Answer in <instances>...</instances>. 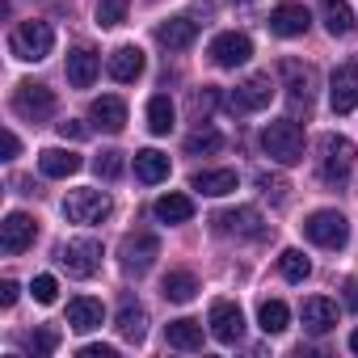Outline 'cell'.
Returning <instances> with one entry per match:
<instances>
[{
    "mask_svg": "<svg viewBox=\"0 0 358 358\" xmlns=\"http://www.w3.org/2000/svg\"><path fill=\"white\" fill-rule=\"evenodd\" d=\"M135 177L143 186H156V182H164L169 177V156L164 152H156V148H143V152H135Z\"/></svg>",
    "mask_w": 358,
    "mask_h": 358,
    "instance_id": "83f0119b",
    "label": "cell"
},
{
    "mask_svg": "<svg viewBox=\"0 0 358 358\" xmlns=\"http://www.w3.org/2000/svg\"><path fill=\"white\" fill-rule=\"evenodd\" d=\"M194 38H199V22L194 17H169V22L156 26V43L164 51H186Z\"/></svg>",
    "mask_w": 358,
    "mask_h": 358,
    "instance_id": "2e32d148",
    "label": "cell"
},
{
    "mask_svg": "<svg viewBox=\"0 0 358 358\" xmlns=\"http://www.w3.org/2000/svg\"><path fill=\"white\" fill-rule=\"evenodd\" d=\"M80 156L72 152V148H47V152H38V169H43V177H72V173H80Z\"/></svg>",
    "mask_w": 358,
    "mask_h": 358,
    "instance_id": "d4e9b609",
    "label": "cell"
},
{
    "mask_svg": "<svg viewBox=\"0 0 358 358\" xmlns=\"http://www.w3.org/2000/svg\"><path fill=\"white\" fill-rule=\"evenodd\" d=\"M59 266H64L72 278H89V274H97V266H101V245H97L93 236L64 241V245H59Z\"/></svg>",
    "mask_w": 358,
    "mask_h": 358,
    "instance_id": "52a82bcc",
    "label": "cell"
},
{
    "mask_svg": "<svg viewBox=\"0 0 358 358\" xmlns=\"http://www.w3.org/2000/svg\"><path fill=\"white\" fill-rule=\"evenodd\" d=\"M324 26H329L333 38H345L354 30V13H350L345 0H324Z\"/></svg>",
    "mask_w": 358,
    "mask_h": 358,
    "instance_id": "4dcf8cb0",
    "label": "cell"
},
{
    "mask_svg": "<svg viewBox=\"0 0 358 358\" xmlns=\"http://www.w3.org/2000/svg\"><path fill=\"white\" fill-rule=\"evenodd\" d=\"M106 68H110V76H114L118 85H135V80L143 76L148 59H143V51H139V47H131V43H127V47H118V51L110 55V64H106Z\"/></svg>",
    "mask_w": 358,
    "mask_h": 358,
    "instance_id": "d6986e66",
    "label": "cell"
},
{
    "mask_svg": "<svg viewBox=\"0 0 358 358\" xmlns=\"http://www.w3.org/2000/svg\"><path fill=\"white\" fill-rule=\"evenodd\" d=\"M160 295H164L169 303H190V299L199 295V278H194L190 270H169V274L160 278Z\"/></svg>",
    "mask_w": 358,
    "mask_h": 358,
    "instance_id": "4316f807",
    "label": "cell"
},
{
    "mask_svg": "<svg viewBox=\"0 0 358 358\" xmlns=\"http://www.w3.org/2000/svg\"><path fill=\"white\" fill-rule=\"evenodd\" d=\"M55 47V30L47 22H22L13 34H9V51L26 64H43Z\"/></svg>",
    "mask_w": 358,
    "mask_h": 358,
    "instance_id": "7a4b0ae2",
    "label": "cell"
},
{
    "mask_svg": "<svg viewBox=\"0 0 358 358\" xmlns=\"http://www.w3.org/2000/svg\"><path fill=\"white\" fill-rule=\"evenodd\" d=\"M13 110L26 118V122H47L55 114V93L38 80H22L13 89Z\"/></svg>",
    "mask_w": 358,
    "mask_h": 358,
    "instance_id": "5b68a950",
    "label": "cell"
},
{
    "mask_svg": "<svg viewBox=\"0 0 358 358\" xmlns=\"http://www.w3.org/2000/svg\"><path fill=\"white\" fill-rule=\"evenodd\" d=\"M345 303H350V308H358V282H350V287H345Z\"/></svg>",
    "mask_w": 358,
    "mask_h": 358,
    "instance_id": "ee69618b",
    "label": "cell"
},
{
    "mask_svg": "<svg viewBox=\"0 0 358 358\" xmlns=\"http://www.w3.org/2000/svg\"><path fill=\"white\" fill-rule=\"evenodd\" d=\"M80 354H85V358H114L118 350H114V345H85Z\"/></svg>",
    "mask_w": 358,
    "mask_h": 358,
    "instance_id": "b9f144b4",
    "label": "cell"
},
{
    "mask_svg": "<svg viewBox=\"0 0 358 358\" xmlns=\"http://www.w3.org/2000/svg\"><path fill=\"white\" fill-rule=\"evenodd\" d=\"M220 148H224V135H220L211 122H203V127L186 139V152H190V156H211V152H220Z\"/></svg>",
    "mask_w": 358,
    "mask_h": 358,
    "instance_id": "1f68e13d",
    "label": "cell"
},
{
    "mask_svg": "<svg viewBox=\"0 0 358 358\" xmlns=\"http://www.w3.org/2000/svg\"><path fill=\"white\" fill-rule=\"evenodd\" d=\"M118 257H122V270H127V274H143V270H152V262L160 257V241H156L152 232H131V236H122Z\"/></svg>",
    "mask_w": 358,
    "mask_h": 358,
    "instance_id": "ba28073f",
    "label": "cell"
},
{
    "mask_svg": "<svg viewBox=\"0 0 358 358\" xmlns=\"http://www.w3.org/2000/svg\"><path fill=\"white\" fill-rule=\"evenodd\" d=\"M127 9H131V0H97V26L101 30H114L127 22Z\"/></svg>",
    "mask_w": 358,
    "mask_h": 358,
    "instance_id": "836d02e7",
    "label": "cell"
},
{
    "mask_svg": "<svg viewBox=\"0 0 358 358\" xmlns=\"http://www.w3.org/2000/svg\"><path fill=\"white\" fill-rule=\"evenodd\" d=\"M34 236H38V224H34L26 211H9L5 224H0V249H5L9 257L26 253V249L34 245Z\"/></svg>",
    "mask_w": 358,
    "mask_h": 358,
    "instance_id": "30bf717a",
    "label": "cell"
},
{
    "mask_svg": "<svg viewBox=\"0 0 358 358\" xmlns=\"http://www.w3.org/2000/svg\"><path fill=\"white\" fill-rule=\"evenodd\" d=\"M329 101H333V114L358 110V68H350V64L333 68V76H329Z\"/></svg>",
    "mask_w": 358,
    "mask_h": 358,
    "instance_id": "7c38bea8",
    "label": "cell"
},
{
    "mask_svg": "<svg viewBox=\"0 0 358 358\" xmlns=\"http://www.w3.org/2000/svg\"><path fill=\"white\" fill-rule=\"evenodd\" d=\"M287 72H291V85H287V89H291V106H295V110H299V106L308 110V106H312V89H308V72L299 76V68H295V64H291Z\"/></svg>",
    "mask_w": 358,
    "mask_h": 358,
    "instance_id": "d590c367",
    "label": "cell"
},
{
    "mask_svg": "<svg viewBox=\"0 0 358 358\" xmlns=\"http://www.w3.org/2000/svg\"><path fill=\"white\" fill-rule=\"evenodd\" d=\"M89 118H93L97 131L118 135V131L127 127V101H122V97H97V101L89 106Z\"/></svg>",
    "mask_w": 358,
    "mask_h": 358,
    "instance_id": "ffe728a7",
    "label": "cell"
},
{
    "mask_svg": "<svg viewBox=\"0 0 358 358\" xmlns=\"http://www.w3.org/2000/svg\"><path fill=\"white\" fill-rule=\"evenodd\" d=\"M17 291H22V287H17L13 278H5V282H0V303L13 308V303H17Z\"/></svg>",
    "mask_w": 358,
    "mask_h": 358,
    "instance_id": "f35d334b",
    "label": "cell"
},
{
    "mask_svg": "<svg viewBox=\"0 0 358 358\" xmlns=\"http://www.w3.org/2000/svg\"><path fill=\"white\" fill-rule=\"evenodd\" d=\"M93 173L101 177V182H114V177L122 173V152H114V148H110V152H101V156L93 160Z\"/></svg>",
    "mask_w": 358,
    "mask_h": 358,
    "instance_id": "8d00e7d4",
    "label": "cell"
},
{
    "mask_svg": "<svg viewBox=\"0 0 358 358\" xmlns=\"http://www.w3.org/2000/svg\"><path fill=\"white\" fill-rule=\"evenodd\" d=\"M249 55H253L249 34L224 30V34H215V43H211V59H215L220 68H241V64H249Z\"/></svg>",
    "mask_w": 358,
    "mask_h": 358,
    "instance_id": "5bb4252c",
    "label": "cell"
},
{
    "mask_svg": "<svg viewBox=\"0 0 358 358\" xmlns=\"http://www.w3.org/2000/svg\"><path fill=\"white\" fill-rule=\"evenodd\" d=\"M59 135H64V139H85V127L68 118V122H59Z\"/></svg>",
    "mask_w": 358,
    "mask_h": 358,
    "instance_id": "60d3db41",
    "label": "cell"
},
{
    "mask_svg": "<svg viewBox=\"0 0 358 358\" xmlns=\"http://www.w3.org/2000/svg\"><path fill=\"white\" fill-rule=\"evenodd\" d=\"M164 341H169L173 350H186V354H194V350H203V324H199V320H190V316H182V320H169V329H164Z\"/></svg>",
    "mask_w": 358,
    "mask_h": 358,
    "instance_id": "cb8c5ba5",
    "label": "cell"
},
{
    "mask_svg": "<svg viewBox=\"0 0 358 358\" xmlns=\"http://www.w3.org/2000/svg\"><path fill=\"white\" fill-rule=\"evenodd\" d=\"M207 324H211V337L224 341V345H236V341L245 337V312H241V303H232V299H215Z\"/></svg>",
    "mask_w": 358,
    "mask_h": 358,
    "instance_id": "9c48e42d",
    "label": "cell"
},
{
    "mask_svg": "<svg viewBox=\"0 0 358 358\" xmlns=\"http://www.w3.org/2000/svg\"><path fill=\"white\" fill-rule=\"evenodd\" d=\"M173 118H177L173 101H169L164 93H156V97L148 101V131H152V135H169V131H173Z\"/></svg>",
    "mask_w": 358,
    "mask_h": 358,
    "instance_id": "f1b7e54d",
    "label": "cell"
},
{
    "mask_svg": "<svg viewBox=\"0 0 358 358\" xmlns=\"http://www.w3.org/2000/svg\"><path fill=\"white\" fill-rule=\"evenodd\" d=\"M152 211H156V220H160V224H169V228L190 224V220H194V203H190V194H160Z\"/></svg>",
    "mask_w": 358,
    "mask_h": 358,
    "instance_id": "603a6c76",
    "label": "cell"
},
{
    "mask_svg": "<svg viewBox=\"0 0 358 358\" xmlns=\"http://www.w3.org/2000/svg\"><path fill=\"white\" fill-rule=\"evenodd\" d=\"M241 186V177L232 173V169H199L194 177H190V190H199V194H207V199H224V194H232Z\"/></svg>",
    "mask_w": 358,
    "mask_h": 358,
    "instance_id": "e0dca14e",
    "label": "cell"
},
{
    "mask_svg": "<svg viewBox=\"0 0 358 358\" xmlns=\"http://www.w3.org/2000/svg\"><path fill=\"white\" fill-rule=\"evenodd\" d=\"M110 211H114V203L106 190H72L64 199V215L72 224H101V220H110Z\"/></svg>",
    "mask_w": 358,
    "mask_h": 358,
    "instance_id": "8992f818",
    "label": "cell"
},
{
    "mask_svg": "<svg viewBox=\"0 0 358 358\" xmlns=\"http://www.w3.org/2000/svg\"><path fill=\"white\" fill-rule=\"evenodd\" d=\"M270 97H274L270 76H249L245 85H236V93L228 97V106H232L236 114H253V110H266V106H270Z\"/></svg>",
    "mask_w": 358,
    "mask_h": 358,
    "instance_id": "9a60e30c",
    "label": "cell"
},
{
    "mask_svg": "<svg viewBox=\"0 0 358 358\" xmlns=\"http://www.w3.org/2000/svg\"><path fill=\"white\" fill-rule=\"evenodd\" d=\"M257 324H262V333H282L287 324H291V312H287V303L282 299H266L262 308H257Z\"/></svg>",
    "mask_w": 358,
    "mask_h": 358,
    "instance_id": "f546056e",
    "label": "cell"
},
{
    "mask_svg": "<svg viewBox=\"0 0 358 358\" xmlns=\"http://www.w3.org/2000/svg\"><path fill=\"white\" fill-rule=\"evenodd\" d=\"M333 324H337V303L333 299H324V295L303 299V329L308 333H329Z\"/></svg>",
    "mask_w": 358,
    "mask_h": 358,
    "instance_id": "484cf974",
    "label": "cell"
},
{
    "mask_svg": "<svg viewBox=\"0 0 358 358\" xmlns=\"http://www.w3.org/2000/svg\"><path fill=\"white\" fill-rule=\"evenodd\" d=\"M262 152L274 164H299L303 160V127L295 118H278L262 131Z\"/></svg>",
    "mask_w": 358,
    "mask_h": 358,
    "instance_id": "6da1fadb",
    "label": "cell"
},
{
    "mask_svg": "<svg viewBox=\"0 0 358 358\" xmlns=\"http://www.w3.org/2000/svg\"><path fill=\"white\" fill-rule=\"evenodd\" d=\"M34 358H43V354H55V345H59V333L55 329H34V333H26V341H22Z\"/></svg>",
    "mask_w": 358,
    "mask_h": 358,
    "instance_id": "e575fe53",
    "label": "cell"
},
{
    "mask_svg": "<svg viewBox=\"0 0 358 358\" xmlns=\"http://www.w3.org/2000/svg\"><path fill=\"white\" fill-rule=\"evenodd\" d=\"M278 270H282V278H287V282H303V278L312 274V262H308L299 249H287V253L278 257Z\"/></svg>",
    "mask_w": 358,
    "mask_h": 358,
    "instance_id": "d6a6232c",
    "label": "cell"
},
{
    "mask_svg": "<svg viewBox=\"0 0 358 358\" xmlns=\"http://www.w3.org/2000/svg\"><path fill=\"white\" fill-rule=\"evenodd\" d=\"M101 320H106L101 299H89V295L68 299V329L72 333H93V329H101Z\"/></svg>",
    "mask_w": 358,
    "mask_h": 358,
    "instance_id": "ac0fdd59",
    "label": "cell"
},
{
    "mask_svg": "<svg viewBox=\"0 0 358 358\" xmlns=\"http://www.w3.org/2000/svg\"><path fill=\"white\" fill-rule=\"evenodd\" d=\"M97 72H101V64H97V55H93L89 47L68 51V85H72V89H89V85L97 80Z\"/></svg>",
    "mask_w": 358,
    "mask_h": 358,
    "instance_id": "44dd1931",
    "label": "cell"
},
{
    "mask_svg": "<svg viewBox=\"0 0 358 358\" xmlns=\"http://www.w3.org/2000/svg\"><path fill=\"white\" fill-rule=\"evenodd\" d=\"M257 186H262L266 194H274V203H282V190H287L282 182H274V177H266V173H262V177H257Z\"/></svg>",
    "mask_w": 358,
    "mask_h": 358,
    "instance_id": "ab89813d",
    "label": "cell"
},
{
    "mask_svg": "<svg viewBox=\"0 0 358 358\" xmlns=\"http://www.w3.org/2000/svg\"><path fill=\"white\" fill-rule=\"evenodd\" d=\"M215 228L224 232V236H245V241H262L270 228L262 224V215L253 211V207H236V211H220L215 215Z\"/></svg>",
    "mask_w": 358,
    "mask_h": 358,
    "instance_id": "8fae6325",
    "label": "cell"
},
{
    "mask_svg": "<svg viewBox=\"0 0 358 358\" xmlns=\"http://www.w3.org/2000/svg\"><path fill=\"white\" fill-rule=\"evenodd\" d=\"M350 350H354V354H358V329H354V333H350Z\"/></svg>",
    "mask_w": 358,
    "mask_h": 358,
    "instance_id": "f6af8a7d",
    "label": "cell"
},
{
    "mask_svg": "<svg viewBox=\"0 0 358 358\" xmlns=\"http://www.w3.org/2000/svg\"><path fill=\"white\" fill-rule=\"evenodd\" d=\"M308 26H312V17L295 0H282V5L270 9V34H278V38H299V34H308Z\"/></svg>",
    "mask_w": 358,
    "mask_h": 358,
    "instance_id": "4fadbf2b",
    "label": "cell"
},
{
    "mask_svg": "<svg viewBox=\"0 0 358 358\" xmlns=\"http://www.w3.org/2000/svg\"><path fill=\"white\" fill-rule=\"evenodd\" d=\"M316 152H320L316 156V169H320L324 182H345L350 169H354V143L345 135H320Z\"/></svg>",
    "mask_w": 358,
    "mask_h": 358,
    "instance_id": "3957f363",
    "label": "cell"
},
{
    "mask_svg": "<svg viewBox=\"0 0 358 358\" xmlns=\"http://www.w3.org/2000/svg\"><path fill=\"white\" fill-rule=\"evenodd\" d=\"M17 152H22V139H17L13 131H5V160H13Z\"/></svg>",
    "mask_w": 358,
    "mask_h": 358,
    "instance_id": "7bdbcfd3",
    "label": "cell"
},
{
    "mask_svg": "<svg viewBox=\"0 0 358 358\" xmlns=\"http://www.w3.org/2000/svg\"><path fill=\"white\" fill-rule=\"evenodd\" d=\"M118 333H122V341H131V345H139L143 337H148V312H143V303H135V299H122V308H118Z\"/></svg>",
    "mask_w": 358,
    "mask_h": 358,
    "instance_id": "7402d4cb",
    "label": "cell"
},
{
    "mask_svg": "<svg viewBox=\"0 0 358 358\" xmlns=\"http://www.w3.org/2000/svg\"><path fill=\"white\" fill-rule=\"evenodd\" d=\"M303 236H308L312 245H320V249H345V241H350V224H345L341 211L324 207V211H312V215L303 220Z\"/></svg>",
    "mask_w": 358,
    "mask_h": 358,
    "instance_id": "277c9868",
    "label": "cell"
},
{
    "mask_svg": "<svg viewBox=\"0 0 358 358\" xmlns=\"http://www.w3.org/2000/svg\"><path fill=\"white\" fill-rule=\"evenodd\" d=\"M30 291H34V299H38V303H55V299H59V282H55L51 274H38Z\"/></svg>",
    "mask_w": 358,
    "mask_h": 358,
    "instance_id": "74e56055",
    "label": "cell"
}]
</instances>
